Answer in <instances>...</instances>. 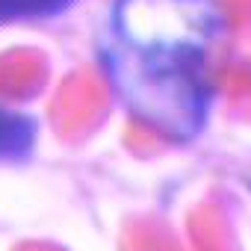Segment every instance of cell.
I'll use <instances>...</instances> for the list:
<instances>
[{"label": "cell", "mask_w": 251, "mask_h": 251, "mask_svg": "<svg viewBox=\"0 0 251 251\" xmlns=\"http://www.w3.org/2000/svg\"><path fill=\"white\" fill-rule=\"evenodd\" d=\"M225 39L219 0H115L100 68L133 121L183 145L207 127Z\"/></svg>", "instance_id": "cell-1"}, {"label": "cell", "mask_w": 251, "mask_h": 251, "mask_svg": "<svg viewBox=\"0 0 251 251\" xmlns=\"http://www.w3.org/2000/svg\"><path fill=\"white\" fill-rule=\"evenodd\" d=\"M74 0H0V24L6 21H30V18H50L65 12Z\"/></svg>", "instance_id": "cell-2"}, {"label": "cell", "mask_w": 251, "mask_h": 251, "mask_svg": "<svg viewBox=\"0 0 251 251\" xmlns=\"http://www.w3.org/2000/svg\"><path fill=\"white\" fill-rule=\"evenodd\" d=\"M9 133H33L30 121L21 118V115H12V112H0V154L9 151V154H18V139L30 142V136H9Z\"/></svg>", "instance_id": "cell-3"}]
</instances>
